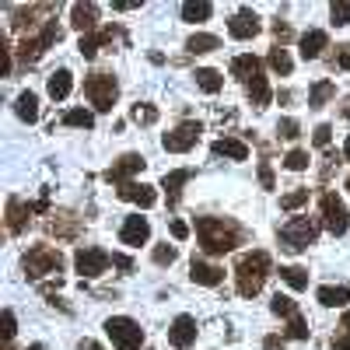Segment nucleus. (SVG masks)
Listing matches in <instances>:
<instances>
[{"instance_id": "f257e3e1", "label": "nucleus", "mask_w": 350, "mask_h": 350, "mask_svg": "<svg viewBox=\"0 0 350 350\" xmlns=\"http://www.w3.org/2000/svg\"><path fill=\"white\" fill-rule=\"evenodd\" d=\"M196 242L207 256H224L245 242V228L231 217H196Z\"/></svg>"}, {"instance_id": "f03ea898", "label": "nucleus", "mask_w": 350, "mask_h": 350, "mask_svg": "<svg viewBox=\"0 0 350 350\" xmlns=\"http://www.w3.org/2000/svg\"><path fill=\"white\" fill-rule=\"evenodd\" d=\"M267 277H270V252L252 249V252L239 256V262H235V287H239L242 298H256L262 291V284H267Z\"/></svg>"}, {"instance_id": "7ed1b4c3", "label": "nucleus", "mask_w": 350, "mask_h": 350, "mask_svg": "<svg viewBox=\"0 0 350 350\" xmlns=\"http://www.w3.org/2000/svg\"><path fill=\"white\" fill-rule=\"evenodd\" d=\"M21 267H25L28 280H42V277H56V280H60L67 259H64L60 249H53V245H32L21 256Z\"/></svg>"}, {"instance_id": "20e7f679", "label": "nucleus", "mask_w": 350, "mask_h": 350, "mask_svg": "<svg viewBox=\"0 0 350 350\" xmlns=\"http://www.w3.org/2000/svg\"><path fill=\"white\" fill-rule=\"evenodd\" d=\"M277 239H280V249H287V252H305L319 239V221L315 217H291L277 231Z\"/></svg>"}, {"instance_id": "39448f33", "label": "nucleus", "mask_w": 350, "mask_h": 350, "mask_svg": "<svg viewBox=\"0 0 350 350\" xmlns=\"http://www.w3.org/2000/svg\"><path fill=\"white\" fill-rule=\"evenodd\" d=\"M84 98L98 112H109L116 98H120V84H116L112 74H92V77H84Z\"/></svg>"}, {"instance_id": "423d86ee", "label": "nucleus", "mask_w": 350, "mask_h": 350, "mask_svg": "<svg viewBox=\"0 0 350 350\" xmlns=\"http://www.w3.org/2000/svg\"><path fill=\"white\" fill-rule=\"evenodd\" d=\"M64 39V28L56 25V21H49L42 32H36V36H25L21 39V46H18V56H21V64H39V56L49 49V46H56Z\"/></svg>"}, {"instance_id": "0eeeda50", "label": "nucleus", "mask_w": 350, "mask_h": 350, "mask_svg": "<svg viewBox=\"0 0 350 350\" xmlns=\"http://www.w3.org/2000/svg\"><path fill=\"white\" fill-rule=\"evenodd\" d=\"M105 333L112 336L116 350H140L144 347V329L126 315H112L105 323Z\"/></svg>"}, {"instance_id": "6e6552de", "label": "nucleus", "mask_w": 350, "mask_h": 350, "mask_svg": "<svg viewBox=\"0 0 350 350\" xmlns=\"http://www.w3.org/2000/svg\"><path fill=\"white\" fill-rule=\"evenodd\" d=\"M74 267H77L81 277H102L112 267V256L105 249H98V245H81L74 252Z\"/></svg>"}, {"instance_id": "1a4fd4ad", "label": "nucleus", "mask_w": 350, "mask_h": 350, "mask_svg": "<svg viewBox=\"0 0 350 350\" xmlns=\"http://www.w3.org/2000/svg\"><path fill=\"white\" fill-rule=\"evenodd\" d=\"M200 133H203V123H196V120L179 123L172 133H165V137H161V148H165V151H172V154H186V151H193V148H196Z\"/></svg>"}, {"instance_id": "9d476101", "label": "nucleus", "mask_w": 350, "mask_h": 350, "mask_svg": "<svg viewBox=\"0 0 350 350\" xmlns=\"http://www.w3.org/2000/svg\"><path fill=\"white\" fill-rule=\"evenodd\" d=\"M319 207H323V224L329 235H347L350 228V214L343 207V200L336 193H323V200H319Z\"/></svg>"}, {"instance_id": "9b49d317", "label": "nucleus", "mask_w": 350, "mask_h": 350, "mask_svg": "<svg viewBox=\"0 0 350 350\" xmlns=\"http://www.w3.org/2000/svg\"><path fill=\"white\" fill-rule=\"evenodd\" d=\"M56 11V4H28V8H14L11 11V28H14V32H28V36H32L36 32V28L42 25H49V21H39V18H49Z\"/></svg>"}, {"instance_id": "f8f14e48", "label": "nucleus", "mask_w": 350, "mask_h": 350, "mask_svg": "<svg viewBox=\"0 0 350 350\" xmlns=\"http://www.w3.org/2000/svg\"><path fill=\"white\" fill-rule=\"evenodd\" d=\"M144 165H148V161H144L140 154H123L120 161H112V165L105 168L102 179H105V183H112L116 189H120V186H126V183H130V175L144 172Z\"/></svg>"}, {"instance_id": "ddd939ff", "label": "nucleus", "mask_w": 350, "mask_h": 350, "mask_svg": "<svg viewBox=\"0 0 350 350\" xmlns=\"http://www.w3.org/2000/svg\"><path fill=\"white\" fill-rule=\"evenodd\" d=\"M46 231L56 235V239H64V242H74L81 235V217H74L70 211H56V214H49Z\"/></svg>"}, {"instance_id": "4468645a", "label": "nucleus", "mask_w": 350, "mask_h": 350, "mask_svg": "<svg viewBox=\"0 0 350 350\" xmlns=\"http://www.w3.org/2000/svg\"><path fill=\"white\" fill-rule=\"evenodd\" d=\"M36 214V203H25L21 196H8V231L11 235H21Z\"/></svg>"}, {"instance_id": "2eb2a0df", "label": "nucleus", "mask_w": 350, "mask_h": 350, "mask_svg": "<svg viewBox=\"0 0 350 350\" xmlns=\"http://www.w3.org/2000/svg\"><path fill=\"white\" fill-rule=\"evenodd\" d=\"M168 343L175 350H189L196 343V319L193 315H179L175 323L168 326Z\"/></svg>"}, {"instance_id": "dca6fc26", "label": "nucleus", "mask_w": 350, "mask_h": 350, "mask_svg": "<svg viewBox=\"0 0 350 350\" xmlns=\"http://www.w3.org/2000/svg\"><path fill=\"white\" fill-rule=\"evenodd\" d=\"M259 14L256 11H239V14H231V21H228V32H231V39H252V36H259Z\"/></svg>"}, {"instance_id": "f3484780", "label": "nucleus", "mask_w": 350, "mask_h": 350, "mask_svg": "<svg viewBox=\"0 0 350 350\" xmlns=\"http://www.w3.org/2000/svg\"><path fill=\"white\" fill-rule=\"evenodd\" d=\"M116 193H120V200L137 203V207H144V211L158 203V193H154V186H148V183H126V186H120Z\"/></svg>"}, {"instance_id": "a211bd4d", "label": "nucleus", "mask_w": 350, "mask_h": 350, "mask_svg": "<svg viewBox=\"0 0 350 350\" xmlns=\"http://www.w3.org/2000/svg\"><path fill=\"white\" fill-rule=\"evenodd\" d=\"M189 277H193V284L217 287V284L224 280V270H221V267H214V262H207V259L193 256V262H189Z\"/></svg>"}, {"instance_id": "6ab92c4d", "label": "nucleus", "mask_w": 350, "mask_h": 350, "mask_svg": "<svg viewBox=\"0 0 350 350\" xmlns=\"http://www.w3.org/2000/svg\"><path fill=\"white\" fill-rule=\"evenodd\" d=\"M120 239H123V245H144L151 239V224H148V217H126L123 221V228H120Z\"/></svg>"}, {"instance_id": "aec40b11", "label": "nucleus", "mask_w": 350, "mask_h": 350, "mask_svg": "<svg viewBox=\"0 0 350 350\" xmlns=\"http://www.w3.org/2000/svg\"><path fill=\"white\" fill-rule=\"evenodd\" d=\"M116 36H120V28H116V25H105V28H98V32H92V36H81V56H84V60H92V56L105 46V42H112Z\"/></svg>"}, {"instance_id": "412c9836", "label": "nucleus", "mask_w": 350, "mask_h": 350, "mask_svg": "<svg viewBox=\"0 0 350 350\" xmlns=\"http://www.w3.org/2000/svg\"><path fill=\"white\" fill-rule=\"evenodd\" d=\"M70 25L77 28V32L92 36L95 25H98V4H74L70 8Z\"/></svg>"}, {"instance_id": "4be33fe9", "label": "nucleus", "mask_w": 350, "mask_h": 350, "mask_svg": "<svg viewBox=\"0 0 350 350\" xmlns=\"http://www.w3.org/2000/svg\"><path fill=\"white\" fill-rule=\"evenodd\" d=\"M189 179H193V172H189V168H175V172H165L161 186H165V193H168V207H179L183 186H186Z\"/></svg>"}, {"instance_id": "5701e85b", "label": "nucleus", "mask_w": 350, "mask_h": 350, "mask_svg": "<svg viewBox=\"0 0 350 350\" xmlns=\"http://www.w3.org/2000/svg\"><path fill=\"white\" fill-rule=\"evenodd\" d=\"M231 74H235L239 81H245V84H252L256 77H262V64H259V56H252V53L235 56V60H231Z\"/></svg>"}, {"instance_id": "b1692460", "label": "nucleus", "mask_w": 350, "mask_h": 350, "mask_svg": "<svg viewBox=\"0 0 350 350\" xmlns=\"http://www.w3.org/2000/svg\"><path fill=\"white\" fill-rule=\"evenodd\" d=\"M326 46H329V36L323 32V28H308V32L301 36V56L305 60H319Z\"/></svg>"}, {"instance_id": "393cba45", "label": "nucleus", "mask_w": 350, "mask_h": 350, "mask_svg": "<svg viewBox=\"0 0 350 350\" xmlns=\"http://www.w3.org/2000/svg\"><path fill=\"white\" fill-rule=\"evenodd\" d=\"M217 158H231V161H245L249 158V148L242 140H235V137H221V140H214V148H211Z\"/></svg>"}, {"instance_id": "a878e982", "label": "nucleus", "mask_w": 350, "mask_h": 350, "mask_svg": "<svg viewBox=\"0 0 350 350\" xmlns=\"http://www.w3.org/2000/svg\"><path fill=\"white\" fill-rule=\"evenodd\" d=\"M70 88H74V74H70V70H56V74L49 77V84H46V92H49L53 102H64V98L70 95Z\"/></svg>"}, {"instance_id": "bb28decb", "label": "nucleus", "mask_w": 350, "mask_h": 350, "mask_svg": "<svg viewBox=\"0 0 350 350\" xmlns=\"http://www.w3.org/2000/svg\"><path fill=\"white\" fill-rule=\"evenodd\" d=\"M14 112H18L21 123H36L39 120V98H36V92H21L14 98Z\"/></svg>"}, {"instance_id": "cd10ccee", "label": "nucleus", "mask_w": 350, "mask_h": 350, "mask_svg": "<svg viewBox=\"0 0 350 350\" xmlns=\"http://www.w3.org/2000/svg\"><path fill=\"white\" fill-rule=\"evenodd\" d=\"M315 298H319V305H326V308H340V305H347L350 301V287H333V284H326V287H319L315 291Z\"/></svg>"}, {"instance_id": "c85d7f7f", "label": "nucleus", "mask_w": 350, "mask_h": 350, "mask_svg": "<svg viewBox=\"0 0 350 350\" xmlns=\"http://www.w3.org/2000/svg\"><path fill=\"white\" fill-rule=\"evenodd\" d=\"M214 14V4L211 0H189V4H183V21H207Z\"/></svg>"}, {"instance_id": "c756f323", "label": "nucleus", "mask_w": 350, "mask_h": 350, "mask_svg": "<svg viewBox=\"0 0 350 350\" xmlns=\"http://www.w3.org/2000/svg\"><path fill=\"white\" fill-rule=\"evenodd\" d=\"M193 77H196V84H200V88H203V92H207V95H217L221 88H224V77H221L217 70H211V67H200V70H196Z\"/></svg>"}, {"instance_id": "7c9ffc66", "label": "nucleus", "mask_w": 350, "mask_h": 350, "mask_svg": "<svg viewBox=\"0 0 350 350\" xmlns=\"http://www.w3.org/2000/svg\"><path fill=\"white\" fill-rule=\"evenodd\" d=\"M245 92H249V102L256 109H267L270 105V84H267V77H256L252 84H245Z\"/></svg>"}, {"instance_id": "2f4dec72", "label": "nucleus", "mask_w": 350, "mask_h": 350, "mask_svg": "<svg viewBox=\"0 0 350 350\" xmlns=\"http://www.w3.org/2000/svg\"><path fill=\"white\" fill-rule=\"evenodd\" d=\"M186 49L189 53H214V49H221V39L217 36H207V32H196V36H189V42H186Z\"/></svg>"}, {"instance_id": "473e14b6", "label": "nucleus", "mask_w": 350, "mask_h": 350, "mask_svg": "<svg viewBox=\"0 0 350 350\" xmlns=\"http://www.w3.org/2000/svg\"><path fill=\"white\" fill-rule=\"evenodd\" d=\"M333 95H336L333 81H315V84H312V95H308V105H312V109H323Z\"/></svg>"}, {"instance_id": "72a5a7b5", "label": "nucleus", "mask_w": 350, "mask_h": 350, "mask_svg": "<svg viewBox=\"0 0 350 350\" xmlns=\"http://www.w3.org/2000/svg\"><path fill=\"white\" fill-rule=\"evenodd\" d=\"M280 280L295 291H305L308 287V270L305 267H280Z\"/></svg>"}, {"instance_id": "f704fd0d", "label": "nucleus", "mask_w": 350, "mask_h": 350, "mask_svg": "<svg viewBox=\"0 0 350 350\" xmlns=\"http://www.w3.org/2000/svg\"><path fill=\"white\" fill-rule=\"evenodd\" d=\"M64 126H77V130H92L95 126V116L88 109H67L64 112Z\"/></svg>"}, {"instance_id": "c9c22d12", "label": "nucleus", "mask_w": 350, "mask_h": 350, "mask_svg": "<svg viewBox=\"0 0 350 350\" xmlns=\"http://www.w3.org/2000/svg\"><path fill=\"white\" fill-rule=\"evenodd\" d=\"M270 67H273L280 77H287L291 70H295V64H291V56H287L284 46H273V49H270Z\"/></svg>"}, {"instance_id": "e433bc0d", "label": "nucleus", "mask_w": 350, "mask_h": 350, "mask_svg": "<svg viewBox=\"0 0 350 350\" xmlns=\"http://www.w3.org/2000/svg\"><path fill=\"white\" fill-rule=\"evenodd\" d=\"M130 120H133V123H140V126H151V123H158V109H154V105H148V102H137V105H133V112H130Z\"/></svg>"}, {"instance_id": "4c0bfd02", "label": "nucleus", "mask_w": 350, "mask_h": 350, "mask_svg": "<svg viewBox=\"0 0 350 350\" xmlns=\"http://www.w3.org/2000/svg\"><path fill=\"white\" fill-rule=\"evenodd\" d=\"M270 312H273V315H284V319H291V315H298V305L291 301L287 295H277V298L270 301Z\"/></svg>"}, {"instance_id": "58836bf2", "label": "nucleus", "mask_w": 350, "mask_h": 350, "mask_svg": "<svg viewBox=\"0 0 350 350\" xmlns=\"http://www.w3.org/2000/svg\"><path fill=\"white\" fill-rule=\"evenodd\" d=\"M287 336H291V340H308V323L301 319V312L287 319Z\"/></svg>"}, {"instance_id": "ea45409f", "label": "nucleus", "mask_w": 350, "mask_h": 350, "mask_svg": "<svg viewBox=\"0 0 350 350\" xmlns=\"http://www.w3.org/2000/svg\"><path fill=\"white\" fill-rule=\"evenodd\" d=\"M305 203H308V189H295V193L280 196V207L284 211H298V207H305Z\"/></svg>"}, {"instance_id": "a19ab883", "label": "nucleus", "mask_w": 350, "mask_h": 350, "mask_svg": "<svg viewBox=\"0 0 350 350\" xmlns=\"http://www.w3.org/2000/svg\"><path fill=\"white\" fill-rule=\"evenodd\" d=\"M284 165H287L291 172H305V168H308V151H301V148H295V151H287Z\"/></svg>"}, {"instance_id": "79ce46f5", "label": "nucleus", "mask_w": 350, "mask_h": 350, "mask_svg": "<svg viewBox=\"0 0 350 350\" xmlns=\"http://www.w3.org/2000/svg\"><path fill=\"white\" fill-rule=\"evenodd\" d=\"M11 53H14V49L8 46L4 36H0V77H11V67H14V64H11Z\"/></svg>"}, {"instance_id": "37998d69", "label": "nucleus", "mask_w": 350, "mask_h": 350, "mask_svg": "<svg viewBox=\"0 0 350 350\" xmlns=\"http://www.w3.org/2000/svg\"><path fill=\"white\" fill-rule=\"evenodd\" d=\"M151 256H154V262H158V267H172V262H175V256H179V252H175V249L165 242V245H154V252H151Z\"/></svg>"}, {"instance_id": "c03bdc74", "label": "nucleus", "mask_w": 350, "mask_h": 350, "mask_svg": "<svg viewBox=\"0 0 350 350\" xmlns=\"http://www.w3.org/2000/svg\"><path fill=\"white\" fill-rule=\"evenodd\" d=\"M0 326H4V329H0V333H4V343H11L14 333H18V323H14V312H11V308H4V315H0Z\"/></svg>"}, {"instance_id": "a18cd8bd", "label": "nucleus", "mask_w": 350, "mask_h": 350, "mask_svg": "<svg viewBox=\"0 0 350 350\" xmlns=\"http://www.w3.org/2000/svg\"><path fill=\"white\" fill-rule=\"evenodd\" d=\"M329 18L333 25H350V0H340V4L329 8Z\"/></svg>"}, {"instance_id": "49530a36", "label": "nucleus", "mask_w": 350, "mask_h": 350, "mask_svg": "<svg viewBox=\"0 0 350 350\" xmlns=\"http://www.w3.org/2000/svg\"><path fill=\"white\" fill-rule=\"evenodd\" d=\"M312 140H315V148H329V140H333V126H329V123H319V126H315V133H312Z\"/></svg>"}, {"instance_id": "de8ad7c7", "label": "nucleus", "mask_w": 350, "mask_h": 350, "mask_svg": "<svg viewBox=\"0 0 350 350\" xmlns=\"http://www.w3.org/2000/svg\"><path fill=\"white\" fill-rule=\"evenodd\" d=\"M277 133H280L284 140H295V137L301 133V126H298V120H280V123H277Z\"/></svg>"}, {"instance_id": "09e8293b", "label": "nucleus", "mask_w": 350, "mask_h": 350, "mask_svg": "<svg viewBox=\"0 0 350 350\" xmlns=\"http://www.w3.org/2000/svg\"><path fill=\"white\" fill-rule=\"evenodd\" d=\"M259 183H262V189H273L277 183H273V168H270V161H259Z\"/></svg>"}, {"instance_id": "8fccbe9b", "label": "nucleus", "mask_w": 350, "mask_h": 350, "mask_svg": "<svg viewBox=\"0 0 350 350\" xmlns=\"http://www.w3.org/2000/svg\"><path fill=\"white\" fill-rule=\"evenodd\" d=\"M273 36H277V42H280V46H284V42H287V39H291V25H287V21H280V18H277V21H273Z\"/></svg>"}, {"instance_id": "3c124183", "label": "nucleus", "mask_w": 350, "mask_h": 350, "mask_svg": "<svg viewBox=\"0 0 350 350\" xmlns=\"http://www.w3.org/2000/svg\"><path fill=\"white\" fill-rule=\"evenodd\" d=\"M336 67H343V70H350V42H343V46H336Z\"/></svg>"}, {"instance_id": "603ef678", "label": "nucleus", "mask_w": 350, "mask_h": 350, "mask_svg": "<svg viewBox=\"0 0 350 350\" xmlns=\"http://www.w3.org/2000/svg\"><path fill=\"white\" fill-rule=\"evenodd\" d=\"M168 228H172V239H179V242H183V239H189V224H183V221H172Z\"/></svg>"}, {"instance_id": "864d4df0", "label": "nucleus", "mask_w": 350, "mask_h": 350, "mask_svg": "<svg viewBox=\"0 0 350 350\" xmlns=\"http://www.w3.org/2000/svg\"><path fill=\"white\" fill-rule=\"evenodd\" d=\"M112 267H120V270H126V273H130V270H133V259H130V256H123V252H112Z\"/></svg>"}, {"instance_id": "5fc2aeb1", "label": "nucleus", "mask_w": 350, "mask_h": 350, "mask_svg": "<svg viewBox=\"0 0 350 350\" xmlns=\"http://www.w3.org/2000/svg\"><path fill=\"white\" fill-rule=\"evenodd\" d=\"M329 347H333V350H350V333H340V336H333V340H329Z\"/></svg>"}, {"instance_id": "6e6d98bb", "label": "nucleus", "mask_w": 350, "mask_h": 350, "mask_svg": "<svg viewBox=\"0 0 350 350\" xmlns=\"http://www.w3.org/2000/svg\"><path fill=\"white\" fill-rule=\"evenodd\" d=\"M262 350H284V336H267L262 340Z\"/></svg>"}, {"instance_id": "4d7b16f0", "label": "nucleus", "mask_w": 350, "mask_h": 350, "mask_svg": "<svg viewBox=\"0 0 350 350\" xmlns=\"http://www.w3.org/2000/svg\"><path fill=\"white\" fill-rule=\"evenodd\" d=\"M112 8H116V11H133V8H140V4H137V0H116Z\"/></svg>"}, {"instance_id": "13d9d810", "label": "nucleus", "mask_w": 350, "mask_h": 350, "mask_svg": "<svg viewBox=\"0 0 350 350\" xmlns=\"http://www.w3.org/2000/svg\"><path fill=\"white\" fill-rule=\"evenodd\" d=\"M340 326H343V329H347V333H350V308H347V312H343V319H340Z\"/></svg>"}, {"instance_id": "bf43d9fd", "label": "nucleus", "mask_w": 350, "mask_h": 350, "mask_svg": "<svg viewBox=\"0 0 350 350\" xmlns=\"http://www.w3.org/2000/svg\"><path fill=\"white\" fill-rule=\"evenodd\" d=\"M84 350H105L102 343H84Z\"/></svg>"}, {"instance_id": "052dcab7", "label": "nucleus", "mask_w": 350, "mask_h": 350, "mask_svg": "<svg viewBox=\"0 0 350 350\" xmlns=\"http://www.w3.org/2000/svg\"><path fill=\"white\" fill-rule=\"evenodd\" d=\"M343 158L350 161V137H347V144H343Z\"/></svg>"}, {"instance_id": "680f3d73", "label": "nucleus", "mask_w": 350, "mask_h": 350, "mask_svg": "<svg viewBox=\"0 0 350 350\" xmlns=\"http://www.w3.org/2000/svg\"><path fill=\"white\" fill-rule=\"evenodd\" d=\"M343 116H347V120H350V98H347V105H343Z\"/></svg>"}, {"instance_id": "e2e57ef3", "label": "nucleus", "mask_w": 350, "mask_h": 350, "mask_svg": "<svg viewBox=\"0 0 350 350\" xmlns=\"http://www.w3.org/2000/svg\"><path fill=\"white\" fill-rule=\"evenodd\" d=\"M25 350H42V343H32V347H25Z\"/></svg>"}, {"instance_id": "0e129e2a", "label": "nucleus", "mask_w": 350, "mask_h": 350, "mask_svg": "<svg viewBox=\"0 0 350 350\" xmlns=\"http://www.w3.org/2000/svg\"><path fill=\"white\" fill-rule=\"evenodd\" d=\"M347 193H350V175H347Z\"/></svg>"}]
</instances>
